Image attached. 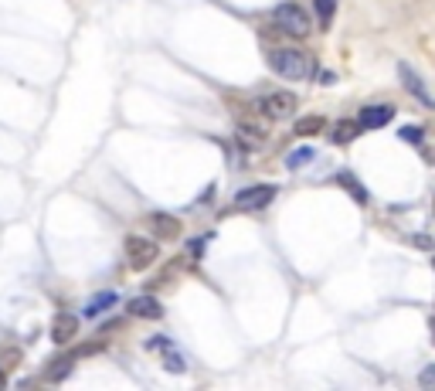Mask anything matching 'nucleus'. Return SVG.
<instances>
[{
    "label": "nucleus",
    "instance_id": "2",
    "mask_svg": "<svg viewBox=\"0 0 435 391\" xmlns=\"http://www.w3.org/2000/svg\"><path fill=\"white\" fill-rule=\"evenodd\" d=\"M269 65H272V72H276L279 79H289V82H300V79H306V75L313 72V68H309V58L300 55V51H293V48L272 51V55H269Z\"/></svg>",
    "mask_w": 435,
    "mask_h": 391
},
{
    "label": "nucleus",
    "instance_id": "24",
    "mask_svg": "<svg viewBox=\"0 0 435 391\" xmlns=\"http://www.w3.org/2000/svg\"><path fill=\"white\" fill-rule=\"evenodd\" d=\"M432 215H435V197H432Z\"/></svg>",
    "mask_w": 435,
    "mask_h": 391
},
{
    "label": "nucleus",
    "instance_id": "15",
    "mask_svg": "<svg viewBox=\"0 0 435 391\" xmlns=\"http://www.w3.org/2000/svg\"><path fill=\"white\" fill-rule=\"evenodd\" d=\"M296 136H316V133L326 130V119L323 116H303V119H296Z\"/></svg>",
    "mask_w": 435,
    "mask_h": 391
},
{
    "label": "nucleus",
    "instance_id": "9",
    "mask_svg": "<svg viewBox=\"0 0 435 391\" xmlns=\"http://www.w3.org/2000/svg\"><path fill=\"white\" fill-rule=\"evenodd\" d=\"M150 228H153V235H156V239H163V241H170V239L180 235V221H177L174 215H163V211L150 215Z\"/></svg>",
    "mask_w": 435,
    "mask_h": 391
},
{
    "label": "nucleus",
    "instance_id": "20",
    "mask_svg": "<svg viewBox=\"0 0 435 391\" xmlns=\"http://www.w3.org/2000/svg\"><path fill=\"white\" fill-rule=\"evenodd\" d=\"M401 140H412V143H422V130H418V126H405V130H401Z\"/></svg>",
    "mask_w": 435,
    "mask_h": 391
},
{
    "label": "nucleus",
    "instance_id": "11",
    "mask_svg": "<svg viewBox=\"0 0 435 391\" xmlns=\"http://www.w3.org/2000/svg\"><path fill=\"white\" fill-rule=\"evenodd\" d=\"M357 136H361V123H357V119H337V123H333V130H330V140H333L337 147L354 143Z\"/></svg>",
    "mask_w": 435,
    "mask_h": 391
},
{
    "label": "nucleus",
    "instance_id": "6",
    "mask_svg": "<svg viewBox=\"0 0 435 391\" xmlns=\"http://www.w3.org/2000/svg\"><path fill=\"white\" fill-rule=\"evenodd\" d=\"M398 79H401V86L408 88V92H412L422 106H425V109H435V95L429 92V86L422 82V75H418V72H415L408 62H401V65H398Z\"/></svg>",
    "mask_w": 435,
    "mask_h": 391
},
{
    "label": "nucleus",
    "instance_id": "21",
    "mask_svg": "<svg viewBox=\"0 0 435 391\" xmlns=\"http://www.w3.org/2000/svg\"><path fill=\"white\" fill-rule=\"evenodd\" d=\"M167 371H177V374H180V371H184V361H180L177 354H170V357H167Z\"/></svg>",
    "mask_w": 435,
    "mask_h": 391
},
{
    "label": "nucleus",
    "instance_id": "1",
    "mask_svg": "<svg viewBox=\"0 0 435 391\" xmlns=\"http://www.w3.org/2000/svg\"><path fill=\"white\" fill-rule=\"evenodd\" d=\"M272 21H276V27L286 31L289 38H306L309 27H313L309 14H306L300 4H293V0H286V4H279V7L272 11Z\"/></svg>",
    "mask_w": 435,
    "mask_h": 391
},
{
    "label": "nucleus",
    "instance_id": "16",
    "mask_svg": "<svg viewBox=\"0 0 435 391\" xmlns=\"http://www.w3.org/2000/svg\"><path fill=\"white\" fill-rule=\"evenodd\" d=\"M313 11H316L320 27H330L333 18H337V0H313Z\"/></svg>",
    "mask_w": 435,
    "mask_h": 391
},
{
    "label": "nucleus",
    "instance_id": "22",
    "mask_svg": "<svg viewBox=\"0 0 435 391\" xmlns=\"http://www.w3.org/2000/svg\"><path fill=\"white\" fill-rule=\"evenodd\" d=\"M429 330H432V344H435V317L429 320Z\"/></svg>",
    "mask_w": 435,
    "mask_h": 391
},
{
    "label": "nucleus",
    "instance_id": "14",
    "mask_svg": "<svg viewBox=\"0 0 435 391\" xmlns=\"http://www.w3.org/2000/svg\"><path fill=\"white\" fill-rule=\"evenodd\" d=\"M72 368H75V357H55L51 368H44V381L58 385V381H65L68 374H72Z\"/></svg>",
    "mask_w": 435,
    "mask_h": 391
},
{
    "label": "nucleus",
    "instance_id": "10",
    "mask_svg": "<svg viewBox=\"0 0 435 391\" xmlns=\"http://www.w3.org/2000/svg\"><path fill=\"white\" fill-rule=\"evenodd\" d=\"M130 313L140 317V320H160L163 317V306H160V300H153V296H136V300H130Z\"/></svg>",
    "mask_w": 435,
    "mask_h": 391
},
{
    "label": "nucleus",
    "instance_id": "3",
    "mask_svg": "<svg viewBox=\"0 0 435 391\" xmlns=\"http://www.w3.org/2000/svg\"><path fill=\"white\" fill-rule=\"evenodd\" d=\"M255 109H259L269 123H276V119H289V116L296 112V95L286 92V88H272V92H265L259 102H255Z\"/></svg>",
    "mask_w": 435,
    "mask_h": 391
},
{
    "label": "nucleus",
    "instance_id": "5",
    "mask_svg": "<svg viewBox=\"0 0 435 391\" xmlns=\"http://www.w3.org/2000/svg\"><path fill=\"white\" fill-rule=\"evenodd\" d=\"M276 194H279L276 184H252V187H241L239 194H235V208L239 211H259L265 204H272Z\"/></svg>",
    "mask_w": 435,
    "mask_h": 391
},
{
    "label": "nucleus",
    "instance_id": "19",
    "mask_svg": "<svg viewBox=\"0 0 435 391\" xmlns=\"http://www.w3.org/2000/svg\"><path fill=\"white\" fill-rule=\"evenodd\" d=\"M418 385H422V388H435V364H429V368L418 374Z\"/></svg>",
    "mask_w": 435,
    "mask_h": 391
},
{
    "label": "nucleus",
    "instance_id": "8",
    "mask_svg": "<svg viewBox=\"0 0 435 391\" xmlns=\"http://www.w3.org/2000/svg\"><path fill=\"white\" fill-rule=\"evenodd\" d=\"M75 333H79V317H72V313H58L55 324H51V340H55V344H68Z\"/></svg>",
    "mask_w": 435,
    "mask_h": 391
},
{
    "label": "nucleus",
    "instance_id": "4",
    "mask_svg": "<svg viewBox=\"0 0 435 391\" xmlns=\"http://www.w3.org/2000/svg\"><path fill=\"white\" fill-rule=\"evenodd\" d=\"M156 256H160V248H156L153 239H143V235H130L126 239V262H130V269L143 272V269H150L156 262Z\"/></svg>",
    "mask_w": 435,
    "mask_h": 391
},
{
    "label": "nucleus",
    "instance_id": "12",
    "mask_svg": "<svg viewBox=\"0 0 435 391\" xmlns=\"http://www.w3.org/2000/svg\"><path fill=\"white\" fill-rule=\"evenodd\" d=\"M109 306H116V293H95L92 300L86 303V310H82V317H88V320H95V317H102Z\"/></svg>",
    "mask_w": 435,
    "mask_h": 391
},
{
    "label": "nucleus",
    "instance_id": "23",
    "mask_svg": "<svg viewBox=\"0 0 435 391\" xmlns=\"http://www.w3.org/2000/svg\"><path fill=\"white\" fill-rule=\"evenodd\" d=\"M0 388H4V374H0Z\"/></svg>",
    "mask_w": 435,
    "mask_h": 391
},
{
    "label": "nucleus",
    "instance_id": "18",
    "mask_svg": "<svg viewBox=\"0 0 435 391\" xmlns=\"http://www.w3.org/2000/svg\"><path fill=\"white\" fill-rule=\"evenodd\" d=\"M309 160H313V147H303V150H293L286 157V167H303Z\"/></svg>",
    "mask_w": 435,
    "mask_h": 391
},
{
    "label": "nucleus",
    "instance_id": "13",
    "mask_svg": "<svg viewBox=\"0 0 435 391\" xmlns=\"http://www.w3.org/2000/svg\"><path fill=\"white\" fill-rule=\"evenodd\" d=\"M337 180H340V187H344V191H347V194L354 197L357 204H368V201H370L368 191H364V184H361L357 177L350 174V171H340V174H337Z\"/></svg>",
    "mask_w": 435,
    "mask_h": 391
},
{
    "label": "nucleus",
    "instance_id": "7",
    "mask_svg": "<svg viewBox=\"0 0 435 391\" xmlns=\"http://www.w3.org/2000/svg\"><path fill=\"white\" fill-rule=\"evenodd\" d=\"M392 119H394V106H364L357 112L361 130H384Z\"/></svg>",
    "mask_w": 435,
    "mask_h": 391
},
{
    "label": "nucleus",
    "instance_id": "17",
    "mask_svg": "<svg viewBox=\"0 0 435 391\" xmlns=\"http://www.w3.org/2000/svg\"><path fill=\"white\" fill-rule=\"evenodd\" d=\"M235 143H239L241 150H262V133L239 126V133H235Z\"/></svg>",
    "mask_w": 435,
    "mask_h": 391
}]
</instances>
